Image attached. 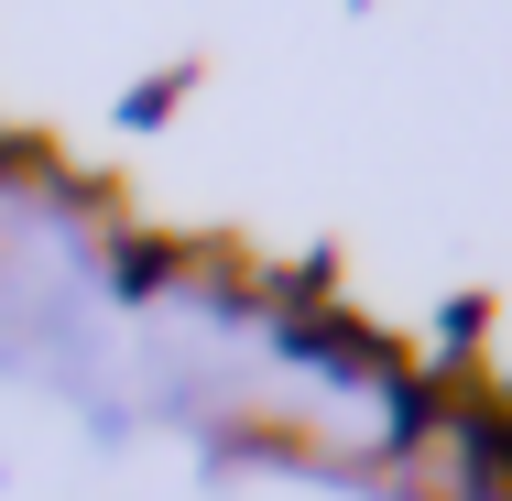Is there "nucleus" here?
Segmentation results:
<instances>
[{
  "label": "nucleus",
  "instance_id": "nucleus-1",
  "mask_svg": "<svg viewBox=\"0 0 512 501\" xmlns=\"http://www.w3.org/2000/svg\"><path fill=\"white\" fill-rule=\"evenodd\" d=\"M491 480H502V501H512V458H491Z\"/></svg>",
  "mask_w": 512,
  "mask_h": 501
}]
</instances>
